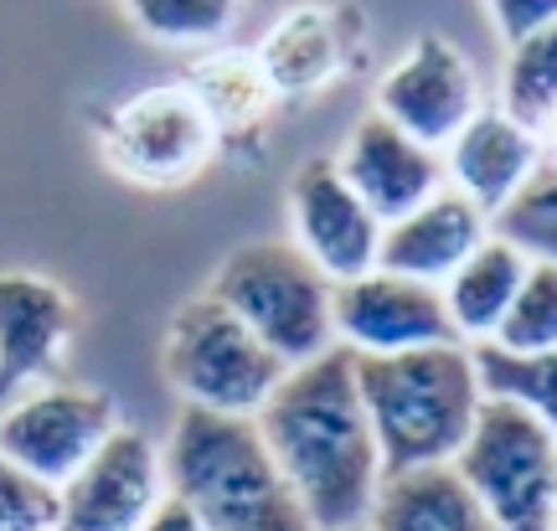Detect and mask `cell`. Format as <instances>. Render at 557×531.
Listing matches in <instances>:
<instances>
[{"mask_svg": "<svg viewBox=\"0 0 557 531\" xmlns=\"http://www.w3.org/2000/svg\"><path fill=\"white\" fill-rule=\"evenodd\" d=\"M527 263L532 258H521L511 243H500L491 233L455 274L438 284V299H444V316L455 325L459 346H485L500 331V320H506L521 279H527Z\"/></svg>", "mask_w": 557, "mask_h": 531, "instance_id": "d6986e66", "label": "cell"}, {"mask_svg": "<svg viewBox=\"0 0 557 531\" xmlns=\"http://www.w3.org/2000/svg\"><path fill=\"white\" fill-rule=\"evenodd\" d=\"M114 429H120L114 397L94 393L83 382H41V387L5 403L0 454L16 459L37 480H47L52 491H62Z\"/></svg>", "mask_w": 557, "mask_h": 531, "instance_id": "ba28073f", "label": "cell"}, {"mask_svg": "<svg viewBox=\"0 0 557 531\" xmlns=\"http://www.w3.org/2000/svg\"><path fill=\"white\" fill-rule=\"evenodd\" d=\"M491 233L500 243H511L532 263H557V171L553 165H542L537 176L491 217Z\"/></svg>", "mask_w": 557, "mask_h": 531, "instance_id": "cb8c5ba5", "label": "cell"}, {"mask_svg": "<svg viewBox=\"0 0 557 531\" xmlns=\"http://www.w3.org/2000/svg\"><path fill=\"white\" fill-rule=\"evenodd\" d=\"M351 367L382 454V480L429 465H455L485 403L470 346L449 341L398 356H351Z\"/></svg>", "mask_w": 557, "mask_h": 531, "instance_id": "7a4b0ae2", "label": "cell"}, {"mask_svg": "<svg viewBox=\"0 0 557 531\" xmlns=\"http://www.w3.org/2000/svg\"><path fill=\"white\" fill-rule=\"evenodd\" d=\"M455 474L470 485L496 531H553L557 521V433L537 418L485 397L475 429L455 454Z\"/></svg>", "mask_w": 557, "mask_h": 531, "instance_id": "8992f818", "label": "cell"}, {"mask_svg": "<svg viewBox=\"0 0 557 531\" xmlns=\"http://www.w3.org/2000/svg\"><path fill=\"white\" fill-rule=\"evenodd\" d=\"M480 372V393L517 403L537 418L547 433H557V346L537 356H511L496 346H470Z\"/></svg>", "mask_w": 557, "mask_h": 531, "instance_id": "7402d4cb", "label": "cell"}, {"mask_svg": "<svg viewBox=\"0 0 557 531\" xmlns=\"http://www.w3.org/2000/svg\"><path fill=\"white\" fill-rule=\"evenodd\" d=\"M120 5L145 37L165 47H207V52L227 47L243 21V0H120Z\"/></svg>", "mask_w": 557, "mask_h": 531, "instance_id": "44dd1931", "label": "cell"}, {"mask_svg": "<svg viewBox=\"0 0 557 531\" xmlns=\"http://www.w3.org/2000/svg\"><path fill=\"white\" fill-rule=\"evenodd\" d=\"M485 237H491V217L480 212L475 201L459 197L455 186H444V192H434L423 207H413L408 217L382 227L377 269L438 289Z\"/></svg>", "mask_w": 557, "mask_h": 531, "instance_id": "e0dca14e", "label": "cell"}, {"mask_svg": "<svg viewBox=\"0 0 557 531\" xmlns=\"http://www.w3.org/2000/svg\"><path fill=\"white\" fill-rule=\"evenodd\" d=\"M78 335V299L47 274H0V397L52 382Z\"/></svg>", "mask_w": 557, "mask_h": 531, "instance_id": "4fadbf2b", "label": "cell"}, {"mask_svg": "<svg viewBox=\"0 0 557 531\" xmlns=\"http://www.w3.org/2000/svg\"><path fill=\"white\" fill-rule=\"evenodd\" d=\"M160 372L181 397V408L218 418H259L289 367L212 295H197L176 305V316L165 320Z\"/></svg>", "mask_w": 557, "mask_h": 531, "instance_id": "5b68a950", "label": "cell"}, {"mask_svg": "<svg viewBox=\"0 0 557 531\" xmlns=\"http://www.w3.org/2000/svg\"><path fill=\"white\" fill-rule=\"evenodd\" d=\"M165 491L207 531H315L284 485L253 418L181 408L160 444Z\"/></svg>", "mask_w": 557, "mask_h": 531, "instance_id": "3957f363", "label": "cell"}, {"mask_svg": "<svg viewBox=\"0 0 557 531\" xmlns=\"http://www.w3.org/2000/svg\"><path fill=\"white\" fill-rule=\"evenodd\" d=\"M500 109L521 119L527 129L547 109H557V21L532 32L527 41L506 47V73H500Z\"/></svg>", "mask_w": 557, "mask_h": 531, "instance_id": "603a6c76", "label": "cell"}, {"mask_svg": "<svg viewBox=\"0 0 557 531\" xmlns=\"http://www.w3.org/2000/svg\"><path fill=\"white\" fill-rule=\"evenodd\" d=\"M485 11H491V21H496L500 41H506V47H517V41H527L532 32L553 26L557 0H485Z\"/></svg>", "mask_w": 557, "mask_h": 531, "instance_id": "4316f807", "label": "cell"}, {"mask_svg": "<svg viewBox=\"0 0 557 531\" xmlns=\"http://www.w3.org/2000/svg\"><path fill=\"white\" fill-rule=\"evenodd\" d=\"M357 16L351 5H289L253 47L274 103H305L351 67Z\"/></svg>", "mask_w": 557, "mask_h": 531, "instance_id": "9a60e30c", "label": "cell"}, {"mask_svg": "<svg viewBox=\"0 0 557 531\" xmlns=\"http://www.w3.org/2000/svg\"><path fill=\"white\" fill-rule=\"evenodd\" d=\"M496 351L511 356H537L557 346V263H527L511 310L500 320V331L485 341Z\"/></svg>", "mask_w": 557, "mask_h": 531, "instance_id": "d4e9b609", "label": "cell"}, {"mask_svg": "<svg viewBox=\"0 0 557 531\" xmlns=\"http://www.w3.org/2000/svg\"><path fill=\"white\" fill-rule=\"evenodd\" d=\"M0 531H58V491L0 454Z\"/></svg>", "mask_w": 557, "mask_h": 531, "instance_id": "484cf974", "label": "cell"}, {"mask_svg": "<svg viewBox=\"0 0 557 531\" xmlns=\"http://www.w3.org/2000/svg\"><path fill=\"white\" fill-rule=\"evenodd\" d=\"M186 88L201 103V114L218 129L222 145L227 139H253L269 124V114H274V94H269L253 52H243V47L201 52L197 67L186 73Z\"/></svg>", "mask_w": 557, "mask_h": 531, "instance_id": "ffe728a7", "label": "cell"}, {"mask_svg": "<svg viewBox=\"0 0 557 531\" xmlns=\"http://www.w3.org/2000/svg\"><path fill=\"white\" fill-rule=\"evenodd\" d=\"M485 109L480 99V78L470 58L459 52L449 37L423 32V37L403 52L377 83V109L387 124H398L403 135L429 145L444 156V145Z\"/></svg>", "mask_w": 557, "mask_h": 531, "instance_id": "9c48e42d", "label": "cell"}, {"mask_svg": "<svg viewBox=\"0 0 557 531\" xmlns=\"http://www.w3.org/2000/svg\"><path fill=\"white\" fill-rule=\"evenodd\" d=\"M207 295L259 335L284 367H305L336 346V325H331L336 284L289 237H259L233 248L218 263Z\"/></svg>", "mask_w": 557, "mask_h": 531, "instance_id": "277c9868", "label": "cell"}, {"mask_svg": "<svg viewBox=\"0 0 557 531\" xmlns=\"http://www.w3.org/2000/svg\"><path fill=\"white\" fill-rule=\"evenodd\" d=\"M284 207H289V243L331 284H351V279L377 269L382 222L341 181L331 156L299 160L289 186H284Z\"/></svg>", "mask_w": 557, "mask_h": 531, "instance_id": "30bf717a", "label": "cell"}, {"mask_svg": "<svg viewBox=\"0 0 557 531\" xmlns=\"http://www.w3.org/2000/svg\"><path fill=\"white\" fill-rule=\"evenodd\" d=\"M331 160H336L341 181L357 192L361 207L377 217L382 227L423 207L434 192H444V156L418 145L413 135H403L398 124H387L382 114H361L346 145H341V156Z\"/></svg>", "mask_w": 557, "mask_h": 531, "instance_id": "5bb4252c", "label": "cell"}, {"mask_svg": "<svg viewBox=\"0 0 557 531\" xmlns=\"http://www.w3.org/2000/svg\"><path fill=\"white\" fill-rule=\"evenodd\" d=\"M160 449L139 429H114L58 491V531H139L165 501Z\"/></svg>", "mask_w": 557, "mask_h": 531, "instance_id": "8fae6325", "label": "cell"}, {"mask_svg": "<svg viewBox=\"0 0 557 531\" xmlns=\"http://www.w3.org/2000/svg\"><path fill=\"white\" fill-rule=\"evenodd\" d=\"M367 531H496V521L455 474V465H429L382 480Z\"/></svg>", "mask_w": 557, "mask_h": 531, "instance_id": "ac0fdd59", "label": "cell"}, {"mask_svg": "<svg viewBox=\"0 0 557 531\" xmlns=\"http://www.w3.org/2000/svg\"><path fill=\"white\" fill-rule=\"evenodd\" d=\"M532 135H537V145H542V165L557 171V109H547V114L532 124Z\"/></svg>", "mask_w": 557, "mask_h": 531, "instance_id": "f1b7e54d", "label": "cell"}, {"mask_svg": "<svg viewBox=\"0 0 557 531\" xmlns=\"http://www.w3.org/2000/svg\"><path fill=\"white\" fill-rule=\"evenodd\" d=\"M139 531H207V527H201V521L186 511L181 501H171V495H165V501H160V511L150 516V521H145Z\"/></svg>", "mask_w": 557, "mask_h": 531, "instance_id": "83f0119b", "label": "cell"}, {"mask_svg": "<svg viewBox=\"0 0 557 531\" xmlns=\"http://www.w3.org/2000/svg\"><path fill=\"white\" fill-rule=\"evenodd\" d=\"M99 150L135 186H186L218 160L222 139L186 83H150L103 114Z\"/></svg>", "mask_w": 557, "mask_h": 531, "instance_id": "52a82bcc", "label": "cell"}, {"mask_svg": "<svg viewBox=\"0 0 557 531\" xmlns=\"http://www.w3.org/2000/svg\"><path fill=\"white\" fill-rule=\"evenodd\" d=\"M331 325H336V346L351 356H398L455 341V325L444 316L434 284L387 274V269L336 284Z\"/></svg>", "mask_w": 557, "mask_h": 531, "instance_id": "7c38bea8", "label": "cell"}, {"mask_svg": "<svg viewBox=\"0 0 557 531\" xmlns=\"http://www.w3.org/2000/svg\"><path fill=\"white\" fill-rule=\"evenodd\" d=\"M346 531H367V527H346Z\"/></svg>", "mask_w": 557, "mask_h": 531, "instance_id": "f546056e", "label": "cell"}, {"mask_svg": "<svg viewBox=\"0 0 557 531\" xmlns=\"http://www.w3.org/2000/svg\"><path fill=\"white\" fill-rule=\"evenodd\" d=\"M542 171L537 135L511 119L500 103H485L449 145H444V186H455L465 201H475L485 217H496L527 181Z\"/></svg>", "mask_w": 557, "mask_h": 531, "instance_id": "2e32d148", "label": "cell"}, {"mask_svg": "<svg viewBox=\"0 0 557 531\" xmlns=\"http://www.w3.org/2000/svg\"><path fill=\"white\" fill-rule=\"evenodd\" d=\"M253 423L310 527H367L382 491V454L361 408L351 351L331 346L315 361L289 367Z\"/></svg>", "mask_w": 557, "mask_h": 531, "instance_id": "6da1fadb", "label": "cell"}, {"mask_svg": "<svg viewBox=\"0 0 557 531\" xmlns=\"http://www.w3.org/2000/svg\"><path fill=\"white\" fill-rule=\"evenodd\" d=\"M553 531H557V521H553Z\"/></svg>", "mask_w": 557, "mask_h": 531, "instance_id": "4dcf8cb0", "label": "cell"}]
</instances>
